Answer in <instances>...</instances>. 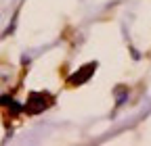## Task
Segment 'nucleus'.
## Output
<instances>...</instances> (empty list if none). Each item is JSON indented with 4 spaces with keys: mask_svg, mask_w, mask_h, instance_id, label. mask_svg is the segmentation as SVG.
Masks as SVG:
<instances>
[{
    "mask_svg": "<svg viewBox=\"0 0 151 146\" xmlns=\"http://www.w3.org/2000/svg\"><path fill=\"white\" fill-rule=\"evenodd\" d=\"M50 102H52V98L48 94H44V92H32L27 96V102H25L23 108H25L29 115H36V113H42L44 108H48Z\"/></svg>",
    "mask_w": 151,
    "mask_h": 146,
    "instance_id": "nucleus-1",
    "label": "nucleus"
},
{
    "mask_svg": "<svg viewBox=\"0 0 151 146\" xmlns=\"http://www.w3.org/2000/svg\"><path fill=\"white\" fill-rule=\"evenodd\" d=\"M94 67H97V65L92 63V65H86L84 69H80V73H73V75L69 77V84H73V86H76V84H78V86L84 84V82L92 75V69H94Z\"/></svg>",
    "mask_w": 151,
    "mask_h": 146,
    "instance_id": "nucleus-2",
    "label": "nucleus"
}]
</instances>
